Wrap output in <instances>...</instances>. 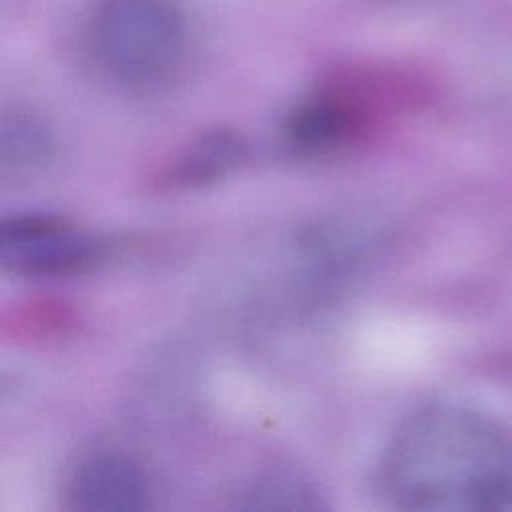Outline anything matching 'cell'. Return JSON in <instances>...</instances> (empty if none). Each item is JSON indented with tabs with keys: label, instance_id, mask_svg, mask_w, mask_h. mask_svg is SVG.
<instances>
[{
	"label": "cell",
	"instance_id": "cell-5",
	"mask_svg": "<svg viewBox=\"0 0 512 512\" xmlns=\"http://www.w3.org/2000/svg\"><path fill=\"white\" fill-rule=\"evenodd\" d=\"M54 136L48 124L24 110L0 116V176L28 178L48 166L54 156Z\"/></svg>",
	"mask_w": 512,
	"mask_h": 512
},
{
	"label": "cell",
	"instance_id": "cell-1",
	"mask_svg": "<svg viewBox=\"0 0 512 512\" xmlns=\"http://www.w3.org/2000/svg\"><path fill=\"white\" fill-rule=\"evenodd\" d=\"M380 488L402 510L512 508V434L468 404L420 406L402 420L384 450Z\"/></svg>",
	"mask_w": 512,
	"mask_h": 512
},
{
	"label": "cell",
	"instance_id": "cell-3",
	"mask_svg": "<svg viewBox=\"0 0 512 512\" xmlns=\"http://www.w3.org/2000/svg\"><path fill=\"white\" fill-rule=\"evenodd\" d=\"M400 104L404 90L384 78L336 76L288 114L284 136L304 152L336 150L364 140Z\"/></svg>",
	"mask_w": 512,
	"mask_h": 512
},
{
	"label": "cell",
	"instance_id": "cell-4",
	"mask_svg": "<svg viewBox=\"0 0 512 512\" xmlns=\"http://www.w3.org/2000/svg\"><path fill=\"white\" fill-rule=\"evenodd\" d=\"M148 496L142 466L116 450L84 456L66 482L68 506L76 512H138L148 506Z\"/></svg>",
	"mask_w": 512,
	"mask_h": 512
},
{
	"label": "cell",
	"instance_id": "cell-2",
	"mask_svg": "<svg viewBox=\"0 0 512 512\" xmlns=\"http://www.w3.org/2000/svg\"><path fill=\"white\" fill-rule=\"evenodd\" d=\"M88 42L110 80L126 90L150 92L180 70L188 22L178 0H96Z\"/></svg>",
	"mask_w": 512,
	"mask_h": 512
},
{
	"label": "cell",
	"instance_id": "cell-7",
	"mask_svg": "<svg viewBox=\"0 0 512 512\" xmlns=\"http://www.w3.org/2000/svg\"><path fill=\"white\" fill-rule=\"evenodd\" d=\"M244 510H316L324 508L318 488L294 470H268L238 496Z\"/></svg>",
	"mask_w": 512,
	"mask_h": 512
},
{
	"label": "cell",
	"instance_id": "cell-6",
	"mask_svg": "<svg viewBox=\"0 0 512 512\" xmlns=\"http://www.w3.org/2000/svg\"><path fill=\"white\" fill-rule=\"evenodd\" d=\"M246 158L244 140L230 130H212L200 136L168 170L166 182L176 188L208 184Z\"/></svg>",
	"mask_w": 512,
	"mask_h": 512
}]
</instances>
